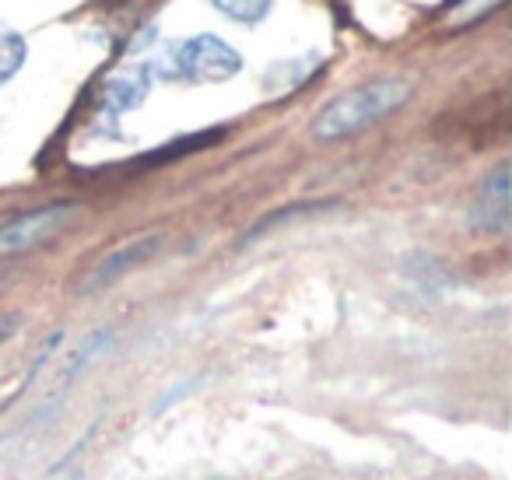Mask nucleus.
Masks as SVG:
<instances>
[{
    "instance_id": "obj_4",
    "label": "nucleus",
    "mask_w": 512,
    "mask_h": 480,
    "mask_svg": "<svg viewBox=\"0 0 512 480\" xmlns=\"http://www.w3.org/2000/svg\"><path fill=\"white\" fill-rule=\"evenodd\" d=\"M158 249H162V235H141L134 242H123L120 249H113V253H106L102 260H95L88 267V274L78 281V295H99V291H106L109 284L127 277L130 270L144 267Z\"/></svg>"
},
{
    "instance_id": "obj_2",
    "label": "nucleus",
    "mask_w": 512,
    "mask_h": 480,
    "mask_svg": "<svg viewBox=\"0 0 512 480\" xmlns=\"http://www.w3.org/2000/svg\"><path fill=\"white\" fill-rule=\"evenodd\" d=\"M165 78H183V81H228L242 71L239 50L225 43V39L211 36H193L176 43L162 60Z\"/></svg>"
},
{
    "instance_id": "obj_6",
    "label": "nucleus",
    "mask_w": 512,
    "mask_h": 480,
    "mask_svg": "<svg viewBox=\"0 0 512 480\" xmlns=\"http://www.w3.org/2000/svg\"><path fill=\"white\" fill-rule=\"evenodd\" d=\"M113 340H116V333L109 330V326H102V330H95L92 337H85L78 347H74L71 354H67V361H60L57 365V375H53V382H50V389H46V396H60V393H67V389L74 386V382L85 375V368H92L95 361L102 358V354L113 347Z\"/></svg>"
},
{
    "instance_id": "obj_5",
    "label": "nucleus",
    "mask_w": 512,
    "mask_h": 480,
    "mask_svg": "<svg viewBox=\"0 0 512 480\" xmlns=\"http://www.w3.org/2000/svg\"><path fill=\"white\" fill-rule=\"evenodd\" d=\"M509 162L495 165V169L484 176L481 190H477V200L474 207H470V225L477 228V232H505L509 228Z\"/></svg>"
},
{
    "instance_id": "obj_11",
    "label": "nucleus",
    "mask_w": 512,
    "mask_h": 480,
    "mask_svg": "<svg viewBox=\"0 0 512 480\" xmlns=\"http://www.w3.org/2000/svg\"><path fill=\"white\" fill-rule=\"evenodd\" d=\"M64 480H81V473H71V477H64Z\"/></svg>"
},
{
    "instance_id": "obj_3",
    "label": "nucleus",
    "mask_w": 512,
    "mask_h": 480,
    "mask_svg": "<svg viewBox=\"0 0 512 480\" xmlns=\"http://www.w3.org/2000/svg\"><path fill=\"white\" fill-rule=\"evenodd\" d=\"M78 207L71 200H60V204H46L36 211H22L15 218L0 221V253H25V249H36L43 242L57 239L67 225L74 221Z\"/></svg>"
},
{
    "instance_id": "obj_7",
    "label": "nucleus",
    "mask_w": 512,
    "mask_h": 480,
    "mask_svg": "<svg viewBox=\"0 0 512 480\" xmlns=\"http://www.w3.org/2000/svg\"><path fill=\"white\" fill-rule=\"evenodd\" d=\"M151 92V71L148 67H134V71H123L116 78L106 81L102 88V109L106 116H123L130 109H137Z\"/></svg>"
},
{
    "instance_id": "obj_8",
    "label": "nucleus",
    "mask_w": 512,
    "mask_h": 480,
    "mask_svg": "<svg viewBox=\"0 0 512 480\" xmlns=\"http://www.w3.org/2000/svg\"><path fill=\"white\" fill-rule=\"evenodd\" d=\"M25 53H29V46H25L22 32L0 25V85H8V81L22 71Z\"/></svg>"
},
{
    "instance_id": "obj_1",
    "label": "nucleus",
    "mask_w": 512,
    "mask_h": 480,
    "mask_svg": "<svg viewBox=\"0 0 512 480\" xmlns=\"http://www.w3.org/2000/svg\"><path fill=\"white\" fill-rule=\"evenodd\" d=\"M411 95V85L404 78H376L365 85L351 88V92L330 99L327 106L316 113L313 120V137L316 141H341L358 130L372 127L383 116H390L393 109H400Z\"/></svg>"
},
{
    "instance_id": "obj_9",
    "label": "nucleus",
    "mask_w": 512,
    "mask_h": 480,
    "mask_svg": "<svg viewBox=\"0 0 512 480\" xmlns=\"http://www.w3.org/2000/svg\"><path fill=\"white\" fill-rule=\"evenodd\" d=\"M211 4L225 18H232V22L256 25V22H264V18H267V11H271L274 0H211Z\"/></svg>"
},
{
    "instance_id": "obj_10",
    "label": "nucleus",
    "mask_w": 512,
    "mask_h": 480,
    "mask_svg": "<svg viewBox=\"0 0 512 480\" xmlns=\"http://www.w3.org/2000/svg\"><path fill=\"white\" fill-rule=\"evenodd\" d=\"M15 330H18V319L15 316H11V319H0V344H4V340H8Z\"/></svg>"
}]
</instances>
